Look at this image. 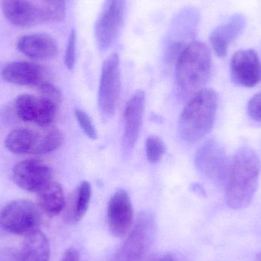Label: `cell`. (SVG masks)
Listing matches in <instances>:
<instances>
[{"label":"cell","instance_id":"cell-10","mask_svg":"<svg viewBox=\"0 0 261 261\" xmlns=\"http://www.w3.org/2000/svg\"><path fill=\"white\" fill-rule=\"evenodd\" d=\"M12 179L19 188L32 193H38L53 180V170L42 161L25 160L13 167Z\"/></svg>","mask_w":261,"mask_h":261},{"label":"cell","instance_id":"cell-20","mask_svg":"<svg viewBox=\"0 0 261 261\" xmlns=\"http://www.w3.org/2000/svg\"><path fill=\"white\" fill-rule=\"evenodd\" d=\"M39 130L17 128L6 137L5 144L9 151L16 154H36Z\"/></svg>","mask_w":261,"mask_h":261},{"label":"cell","instance_id":"cell-7","mask_svg":"<svg viewBox=\"0 0 261 261\" xmlns=\"http://www.w3.org/2000/svg\"><path fill=\"white\" fill-rule=\"evenodd\" d=\"M195 165L212 182L217 184L225 182L229 162L225 148L216 140H210L201 146L195 156Z\"/></svg>","mask_w":261,"mask_h":261},{"label":"cell","instance_id":"cell-31","mask_svg":"<svg viewBox=\"0 0 261 261\" xmlns=\"http://www.w3.org/2000/svg\"><path fill=\"white\" fill-rule=\"evenodd\" d=\"M150 261H187L182 256L178 255L173 253H168V254H163L156 258Z\"/></svg>","mask_w":261,"mask_h":261},{"label":"cell","instance_id":"cell-1","mask_svg":"<svg viewBox=\"0 0 261 261\" xmlns=\"http://www.w3.org/2000/svg\"><path fill=\"white\" fill-rule=\"evenodd\" d=\"M261 172L258 155L249 147L239 149L229 162L225 180L227 205L233 210L249 205L257 192Z\"/></svg>","mask_w":261,"mask_h":261},{"label":"cell","instance_id":"cell-8","mask_svg":"<svg viewBox=\"0 0 261 261\" xmlns=\"http://www.w3.org/2000/svg\"><path fill=\"white\" fill-rule=\"evenodd\" d=\"M125 0H105L95 24V38L99 50H106L117 38L125 15Z\"/></svg>","mask_w":261,"mask_h":261},{"label":"cell","instance_id":"cell-2","mask_svg":"<svg viewBox=\"0 0 261 261\" xmlns=\"http://www.w3.org/2000/svg\"><path fill=\"white\" fill-rule=\"evenodd\" d=\"M213 60L206 44L193 41L182 50L176 63V79L179 93L192 98L204 89L211 75Z\"/></svg>","mask_w":261,"mask_h":261},{"label":"cell","instance_id":"cell-16","mask_svg":"<svg viewBox=\"0 0 261 261\" xmlns=\"http://www.w3.org/2000/svg\"><path fill=\"white\" fill-rule=\"evenodd\" d=\"M17 49L31 59L46 61L55 58L58 54L56 40L47 33L24 35L17 42Z\"/></svg>","mask_w":261,"mask_h":261},{"label":"cell","instance_id":"cell-27","mask_svg":"<svg viewBox=\"0 0 261 261\" xmlns=\"http://www.w3.org/2000/svg\"><path fill=\"white\" fill-rule=\"evenodd\" d=\"M38 96L48 99L59 106H61L63 101L62 93L51 83H47L40 87Z\"/></svg>","mask_w":261,"mask_h":261},{"label":"cell","instance_id":"cell-4","mask_svg":"<svg viewBox=\"0 0 261 261\" xmlns=\"http://www.w3.org/2000/svg\"><path fill=\"white\" fill-rule=\"evenodd\" d=\"M156 225L153 213L143 211L138 214L125 242L111 261H139L147 254L156 236Z\"/></svg>","mask_w":261,"mask_h":261},{"label":"cell","instance_id":"cell-3","mask_svg":"<svg viewBox=\"0 0 261 261\" xmlns=\"http://www.w3.org/2000/svg\"><path fill=\"white\" fill-rule=\"evenodd\" d=\"M218 108V95L212 89H202L193 97L182 110L178 130L181 138L194 143L211 132Z\"/></svg>","mask_w":261,"mask_h":261},{"label":"cell","instance_id":"cell-19","mask_svg":"<svg viewBox=\"0 0 261 261\" xmlns=\"http://www.w3.org/2000/svg\"><path fill=\"white\" fill-rule=\"evenodd\" d=\"M19 254L20 261H48L50 244L44 233L39 230L26 236Z\"/></svg>","mask_w":261,"mask_h":261},{"label":"cell","instance_id":"cell-15","mask_svg":"<svg viewBox=\"0 0 261 261\" xmlns=\"http://www.w3.org/2000/svg\"><path fill=\"white\" fill-rule=\"evenodd\" d=\"M1 9L6 19L18 27H31L44 22L41 8L29 0H2Z\"/></svg>","mask_w":261,"mask_h":261},{"label":"cell","instance_id":"cell-23","mask_svg":"<svg viewBox=\"0 0 261 261\" xmlns=\"http://www.w3.org/2000/svg\"><path fill=\"white\" fill-rule=\"evenodd\" d=\"M41 9L44 22H62L66 18V0H44Z\"/></svg>","mask_w":261,"mask_h":261},{"label":"cell","instance_id":"cell-29","mask_svg":"<svg viewBox=\"0 0 261 261\" xmlns=\"http://www.w3.org/2000/svg\"><path fill=\"white\" fill-rule=\"evenodd\" d=\"M0 261H20L19 254L10 248L0 250Z\"/></svg>","mask_w":261,"mask_h":261},{"label":"cell","instance_id":"cell-32","mask_svg":"<svg viewBox=\"0 0 261 261\" xmlns=\"http://www.w3.org/2000/svg\"><path fill=\"white\" fill-rule=\"evenodd\" d=\"M254 261H261V252L254 259Z\"/></svg>","mask_w":261,"mask_h":261},{"label":"cell","instance_id":"cell-14","mask_svg":"<svg viewBox=\"0 0 261 261\" xmlns=\"http://www.w3.org/2000/svg\"><path fill=\"white\" fill-rule=\"evenodd\" d=\"M145 106V94L142 90H138L132 95L125 106L124 111L123 150L125 153H130L139 138L143 116Z\"/></svg>","mask_w":261,"mask_h":261},{"label":"cell","instance_id":"cell-12","mask_svg":"<svg viewBox=\"0 0 261 261\" xmlns=\"http://www.w3.org/2000/svg\"><path fill=\"white\" fill-rule=\"evenodd\" d=\"M231 76L241 87H255L261 81V62L253 49L240 50L234 54L230 63Z\"/></svg>","mask_w":261,"mask_h":261},{"label":"cell","instance_id":"cell-5","mask_svg":"<svg viewBox=\"0 0 261 261\" xmlns=\"http://www.w3.org/2000/svg\"><path fill=\"white\" fill-rule=\"evenodd\" d=\"M41 221L39 207L25 199L9 202L0 211V228L11 234L28 236L38 230Z\"/></svg>","mask_w":261,"mask_h":261},{"label":"cell","instance_id":"cell-30","mask_svg":"<svg viewBox=\"0 0 261 261\" xmlns=\"http://www.w3.org/2000/svg\"><path fill=\"white\" fill-rule=\"evenodd\" d=\"M81 253L76 248H70L67 249L60 261H80Z\"/></svg>","mask_w":261,"mask_h":261},{"label":"cell","instance_id":"cell-13","mask_svg":"<svg viewBox=\"0 0 261 261\" xmlns=\"http://www.w3.org/2000/svg\"><path fill=\"white\" fill-rule=\"evenodd\" d=\"M2 76L9 84L24 87H37L50 83V72L43 66L28 61H15L6 64Z\"/></svg>","mask_w":261,"mask_h":261},{"label":"cell","instance_id":"cell-22","mask_svg":"<svg viewBox=\"0 0 261 261\" xmlns=\"http://www.w3.org/2000/svg\"><path fill=\"white\" fill-rule=\"evenodd\" d=\"M41 128L36 155L47 154L58 150L64 140L61 130L52 125Z\"/></svg>","mask_w":261,"mask_h":261},{"label":"cell","instance_id":"cell-6","mask_svg":"<svg viewBox=\"0 0 261 261\" xmlns=\"http://www.w3.org/2000/svg\"><path fill=\"white\" fill-rule=\"evenodd\" d=\"M121 90L120 59L117 54H112L102 64L99 81V110L106 118L111 117L116 112Z\"/></svg>","mask_w":261,"mask_h":261},{"label":"cell","instance_id":"cell-9","mask_svg":"<svg viewBox=\"0 0 261 261\" xmlns=\"http://www.w3.org/2000/svg\"><path fill=\"white\" fill-rule=\"evenodd\" d=\"M59 106L41 96L20 95L15 100V111L21 120L33 122L40 128L52 125Z\"/></svg>","mask_w":261,"mask_h":261},{"label":"cell","instance_id":"cell-28","mask_svg":"<svg viewBox=\"0 0 261 261\" xmlns=\"http://www.w3.org/2000/svg\"><path fill=\"white\" fill-rule=\"evenodd\" d=\"M247 112L253 120L261 122V92L256 93L250 99Z\"/></svg>","mask_w":261,"mask_h":261},{"label":"cell","instance_id":"cell-18","mask_svg":"<svg viewBox=\"0 0 261 261\" xmlns=\"http://www.w3.org/2000/svg\"><path fill=\"white\" fill-rule=\"evenodd\" d=\"M38 205L50 217L58 216L65 207L64 190L59 182L52 180L37 193Z\"/></svg>","mask_w":261,"mask_h":261},{"label":"cell","instance_id":"cell-17","mask_svg":"<svg viewBox=\"0 0 261 261\" xmlns=\"http://www.w3.org/2000/svg\"><path fill=\"white\" fill-rule=\"evenodd\" d=\"M247 25V18L242 14L232 15L226 22L220 24L211 32L210 41L215 53L223 58L229 46L242 35Z\"/></svg>","mask_w":261,"mask_h":261},{"label":"cell","instance_id":"cell-11","mask_svg":"<svg viewBox=\"0 0 261 261\" xmlns=\"http://www.w3.org/2000/svg\"><path fill=\"white\" fill-rule=\"evenodd\" d=\"M133 207L128 192L119 190L110 199L107 208V225L112 236L122 238L133 225Z\"/></svg>","mask_w":261,"mask_h":261},{"label":"cell","instance_id":"cell-26","mask_svg":"<svg viewBox=\"0 0 261 261\" xmlns=\"http://www.w3.org/2000/svg\"><path fill=\"white\" fill-rule=\"evenodd\" d=\"M76 35L74 29H71L67 40L64 63L69 70H73L76 62Z\"/></svg>","mask_w":261,"mask_h":261},{"label":"cell","instance_id":"cell-25","mask_svg":"<svg viewBox=\"0 0 261 261\" xmlns=\"http://www.w3.org/2000/svg\"><path fill=\"white\" fill-rule=\"evenodd\" d=\"M75 116L85 135L90 139L96 140L97 138V132L90 116L84 110L80 109L75 110Z\"/></svg>","mask_w":261,"mask_h":261},{"label":"cell","instance_id":"cell-24","mask_svg":"<svg viewBox=\"0 0 261 261\" xmlns=\"http://www.w3.org/2000/svg\"><path fill=\"white\" fill-rule=\"evenodd\" d=\"M146 156L151 164H156L161 161L166 152L164 141L158 136H150L145 142Z\"/></svg>","mask_w":261,"mask_h":261},{"label":"cell","instance_id":"cell-21","mask_svg":"<svg viewBox=\"0 0 261 261\" xmlns=\"http://www.w3.org/2000/svg\"><path fill=\"white\" fill-rule=\"evenodd\" d=\"M91 196V185L87 181H83L68 203L65 204V219L67 222L77 223L84 218L88 210Z\"/></svg>","mask_w":261,"mask_h":261}]
</instances>
